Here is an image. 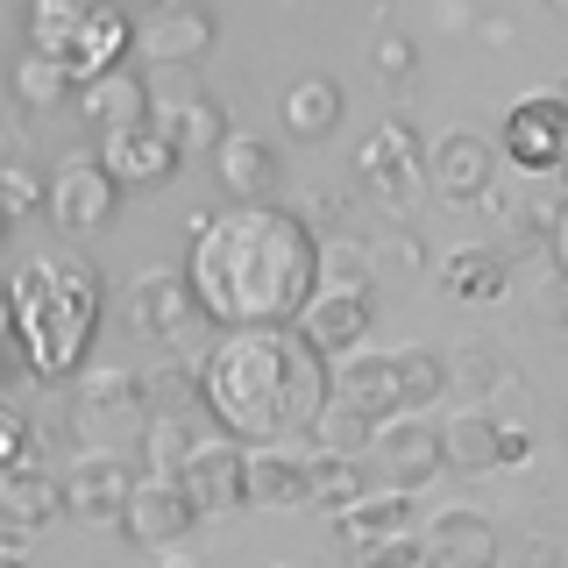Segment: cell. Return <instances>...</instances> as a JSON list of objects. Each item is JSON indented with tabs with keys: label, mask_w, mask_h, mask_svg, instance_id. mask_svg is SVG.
I'll list each match as a JSON object with an SVG mask.
<instances>
[{
	"label": "cell",
	"mask_w": 568,
	"mask_h": 568,
	"mask_svg": "<svg viewBox=\"0 0 568 568\" xmlns=\"http://www.w3.org/2000/svg\"><path fill=\"white\" fill-rule=\"evenodd\" d=\"M355 568H419V526L390 532V540H363L355 547Z\"/></svg>",
	"instance_id": "36"
},
{
	"label": "cell",
	"mask_w": 568,
	"mask_h": 568,
	"mask_svg": "<svg viewBox=\"0 0 568 568\" xmlns=\"http://www.w3.org/2000/svg\"><path fill=\"white\" fill-rule=\"evenodd\" d=\"M135 434H142V469L164 476V484H171L178 469H185V455L200 448V426H192L185 413H150V419L135 426Z\"/></svg>",
	"instance_id": "29"
},
{
	"label": "cell",
	"mask_w": 568,
	"mask_h": 568,
	"mask_svg": "<svg viewBox=\"0 0 568 568\" xmlns=\"http://www.w3.org/2000/svg\"><path fill=\"white\" fill-rule=\"evenodd\" d=\"M0 242H8V213H0Z\"/></svg>",
	"instance_id": "46"
},
{
	"label": "cell",
	"mask_w": 568,
	"mask_h": 568,
	"mask_svg": "<svg viewBox=\"0 0 568 568\" xmlns=\"http://www.w3.org/2000/svg\"><path fill=\"white\" fill-rule=\"evenodd\" d=\"M505 156H511L519 178H540L547 185L568 156V100L561 93H526L505 114Z\"/></svg>",
	"instance_id": "6"
},
{
	"label": "cell",
	"mask_w": 568,
	"mask_h": 568,
	"mask_svg": "<svg viewBox=\"0 0 568 568\" xmlns=\"http://www.w3.org/2000/svg\"><path fill=\"white\" fill-rule=\"evenodd\" d=\"M306 434H313V448H320V455H334V462H363V455H369V434H377V426H369L363 413H348L342 398H327Z\"/></svg>",
	"instance_id": "32"
},
{
	"label": "cell",
	"mask_w": 568,
	"mask_h": 568,
	"mask_svg": "<svg viewBox=\"0 0 568 568\" xmlns=\"http://www.w3.org/2000/svg\"><path fill=\"white\" fill-rule=\"evenodd\" d=\"M43 206H50V221H58L64 235H100V227H114L121 192H114V178L100 171V156L79 150V156H64L58 178L43 185Z\"/></svg>",
	"instance_id": "7"
},
{
	"label": "cell",
	"mask_w": 568,
	"mask_h": 568,
	"mask_svg": "<svg viewBox=\"0 0 568 568\" xmlns=\"http://www.w3.org/2000/svg\"><path fill=\"white\" fill-rule=\"evenodd\" d=\"M64 93H71V79H64V64H58V58H36V50H29V58L14 64V100H22L29 114L58 106Z\"/></svg>",
	"instance_id": "34"
},
{
	"label": "cell",
	"mask_w": 568,
	"mask_h": 568,
	"mask_svg": "<svg viewBox=\"0 0 568 568\" xmlns=\"http://www.w3.org/2000/svg\"><path fill=\"white\" fill-rule=\"evenodd\" d=\"M213 178H221L227 206H277V192H284V156H277L263 135L227 129L221 142H213Z\"/></svg>",
	"instance_id": "13"
},
{
	"label": "cell",
	"mask_w": 568,
	"mask_h": 568,
	"mask_svg": "<svg viewBox=\"0 0 568 568\" xmlns=\"http://www.w3.org/2000/svg\"><path fill=\"white\" fill-rule=\"evenodd\" d=\"M64 511V497H58V476L50 469H14V476H0V540H36V532H43L50 519H58Z\"/></svg>",
	"instance_id": "22"
},
{
	"label": "cell",
	"mask_w": 568,
	"mask_h": 568,
	"mask_svg": "<svg viewBox=\"0 0 568 568\" xmlns=\"http://www.w3.org/2000/svg\"><path fill=\"white\" fill-rule=\"evenodd\" d=\"M156 568H206V561H192V555H164Z\"/></svg>",
	"instance_id": "44"
},
{
	"label": "cell",
	"mask_w": 568,
	"mask_h": 568,
	"mask_svg": "<svg viewBox=\"0 0 568 568\" xmlns=\"http://www.w3.org/2000/svg\"><path fill=\"white\" fill-rule=\"evenodd\" d=\"M511 384H519V377H511V369H505V355H497L490 342L462 348L455 363H448V390H455V398H505Z\"/></svg>",
	"instance_id": "33"
},
{
	"label": "cell",
	"mask_w": 568,
	"mask_h": 568,
	"mask_svg": "<svg viewBox=\"0 0 568 568\" xmlns=\"http://www.w3.org/2000/svg\"><path fill=\"white\" fill-rule=\"evenodd\" d=\"M71 93H79V114L93 121L100 135L142 129V121H150V106H156V93H150V79H142L135 64H114V71H100V79L71 85Z\"/></svg>",
	"instance_id": "19"
},
{
	"label": "cell",
	"mask_w": 568,
	"mask_h": 568,
	"mask_svg": "<svg viewBox=\"0 0 568 568\" xmlns=\"http://www.w3.org/2000/svg\"><path fill=\"white\" fill-rule=\"evenodd\" d=\"M100 8L106 0H29V50L36 58H64Z\"/></svg>",
	"instance_id": "28"
},
{
	"label": "cell",
	"mask_w": 568,
	"mask_h": 568,
	"mask_svg": "<svg viewBox=\"0 0 568 568\" xmlns=\"http://www.w3.org/2000/svg\"><path fill=\"white\" fill-rule=\"evenodd\" d=\"M419 164H426V150H419V129L413 121H398L390 114L384 129H369V142L355 150V171H363V185H369V200L390 206V213H405L419 200Z\"/></svg>",
	"instance_id": "5"
},
{
	"label": "cell",
	"mask_w": 568,
	"mask_h": 568,
	"mask_svg": "<svg viewBox=\"0 0 568 568\" xmlns=\"http://www.w3.org/2000/svg\"><path fill=\"white\" fill-rule=\"evenodd\" d=\"M413 64H419V50H413V36H398V29H384L377 36V79H413Z\"/></svg>",
	"instance_id": "38"
},
{
	"label": "cell",
	"mask_w": 568,
	"mask_h": 568,
	"mask_svg": "<svg viewBox=\"0 0 568 568\" xmlns=\"http://www.w3.org/2000/svg\"><path fill=\"white\" fill-rule=\"evenodd\" d=\"M0 568H29V555H22L14 540H0Z\"/></svg>",
	"instance_id": "43"
},
{
	"label": "cell",
	"mask_w": 568,
	"mask_h": 568,
	"mask_svg": "<svg viewBox=\"0 0 568 568\" xmlns=\"http://www.w3.org/2000/svg\"><path fill=\"white\" fill-rule=\"evenodd\" d=\"M390 532H413V497L405 490H363L342 511V540H390Z\"/></svg>",
	"instance_id": "30"
},
{
	"label": "cell",
	"mask_w": 568,
	"mask_h": 568,
	"mask_svg": "<svg viewBox=\"0 0 568 568\" xmlns=\"http://www.w3.org/2000/svg\"><path fill=\"white\" fill-rule=\"evenodd\" d=\"M192 256H185V292L213 334L235 327H292L298 306L313 298V263L320 235L292 206H227V213H192Z\"/></svg>",
	"instance_id": "1"
},
{
	"label": "cell",
	"mask_w": 568,
	"mask_h": 568,
	"mask_svg": "<svg viewBox=\"0 0 568 568\" xmlns=\"http://www.w3.org/2000/svg\"><path fill=\"white\" fill-rule=\"evenodd\" d=\"M213 36H221L213 8H200V0H164V8H150L129 29V50H142L150 64H200L213 50Z\"/></svg>",
	"instance_id": "9"
},
{
	"label": "cell",
	"mask_w": 568,
	"mask_h": 568,
	"mask_svg": "<svg viewBox=\"0 0 568 568\" xmlns=\"http://www.w3.org/2000/svg\"><path fill=\"white\" fill-rule=\"evenodd\" d=\"M150 419V405H142V384L135 369H79V384H71V426H79V440L93 455H106V440L121 434V426H142Z\"/></svg>",
	"instance_id": "4"
},
{
	"label": "cell",
	"mask_w": 568,
	"mask_h": 568,
	"mask_svg": "<svg viewBox=\"0 0 568 568\" xmlns=\"http://www.w3.org/2000/svg\"><path fill=\"white\" fill-rule=\"evenodd\" d=\"M526 455H532V434H526V426H497V469H519Z\"/></svg>",
	"instance_id": "40"
},
{
	"label": "cell",
	"mask_w": 568,
	"mask_h": 568,
	"mask_svg": "<svg viewBox=\"0 0 568 568\" xmlns=\"http://www.w3.org/2000/svg\"><path fill=\"white\" fill-rule=\"evenodd\" d=\"M369 320H377V298L369 292H313L306 306H298L292 334L320 355V363H342V355H355L369 342Z\"/></svg>",
	"instance_id": "10"
},
{
	"label": "cell",
	"mask_w": 568,
	"mask_h": 568,
	"mask_svg": "<svg viewBox=\"0 0 568 568\" xmlns=\"http://www.w3.org/2000/svg\"><path fill=\"white\" fill-rule=\"evenodd\" d=\"M8 384H14V348H8V334H0V398H8Z\"/></svg>",
	"instance_id": "42"
},
{
	"label": "cell",
	"mask_w": 568,
	"mask_h": 568,
	"mask_svg": "<svg viewBox=\"0 0 568 568\" xmlns=\"http://www.w3.org/2000/svg\"><path fill=\"white\" fill-rule=\"evenodd\" d=\"M377 263H390V271H426V248H419V235H384L369 248V271H377Z\"/></svg>",
	"instance_id": "39"
},
{
	"label": "cell",
	"mask_w": 568,
	"mask_h": 568,
	"mask_svg": "<svg viewBox=\"0 0 568 568\" xmlns=\"http://www.w3.org/2000/svg\"><path fill=\"white\" fill-rule=\"evenodd\" d=\"M363 490H369V469H363V462L306 455V505H320V511H348Z\"/></svg>",
	"instance_id": "31"
},
{
	"label": "cell",
	"mask_w": 568,
	"mask_h": 568,
	"mask_svg": "<svg viewBox=\"0 0 568 568\" xmlns=\"http://www.w3.org/2000/svg\"><path fill=\"white\" fill-rule=\"evenodd\" d=\"M114 526H121L129 547H142V555H178L185 532L200 519H192V505H185L178 484H164V476H135V490H129V505H121Z\"/></svg>",
	"instance_id": "8"
},
{
	"label": "cell",
	"mask_w": 568,
	"mask_h": 568,
	"mask_svg": "<svg viewBox=\"0 0 568 568\" xmlns=\"http://www.w3.org/2000/svg\"><path fill=\"white\" fill-rule=\"evenodd\" d=\"M526 561L532 568H555V540H526Z\"/></svg>",
	"instance_id": "41"
},
{
	"label": "cell",
	"mask_w": 568,
	"mask_h": 568,
	"mask_svg": "<svg viewBox=\"0 0 568 568\" xmlns=\"http://www.w3.org/2000/svg\"><path fill=\"white\" fill-rule=\"evenodd\" d=\"M547 8H568V0H547Z\"/></svg>",
	"instance_id": "47"
},
{
	"label": "cell",
	"mask_w": 568,
	"mask_h": 568,
	"mask_svg": "<svg viewBox=\"0 0 568 568\" xmlns=\"http://www.w3.org/2000/svg\"><path fill=\"white\" fill-rule=\"evenodd\" d=\"M36 206H43L36 171H29V164H8V171H0V213H8V227L22 221V213H36Z\"/></svg>",
	"instance_id": "37"
},
{
	"label": "cell",
	"mask_w": 568,
	"mask_h": 568,
	"mask_svg": "<svg viewBox=\"0 0 568 568\" xmlns=\"http://www.w3.org/2000/svg\"><path fill=\"white\" fill-rule=\"evenodd\" d=\"M171 484L185 490L192 519H221V511H242V448H227V440H200V448L185 455V469H178Z\"/></svg>",
	"instance_id": "16"
},
{
	"label": "cell",
	"mask_w": 568,
	"mask_h": 568,
	"mask_svg": "<svg viewBox=\"0 0 568 568\" xmlns=\"http://www.w3.org/2000/svg\"><path fill=\"white\" fill-rule=\"evenodd\" d=\"M36 462V426L14 413L8 398H0V476H14V469H29Z\"/></svg>",
	"instance_id": "35"
},
{
	"label": "cell",
	"mask_w": 568,
	"mask_h": 568,
	"mask_svg": "<svg viewBox=\"0 0 568 568\" xmlns=\"http://www.w3.org/2000/svg\"><path fill=\"white\" fill-rule=\"evenodd\" d=\"M306 505V455L242 448V511H298Z\"/></svg>",
	"instance_id": "21"
},
{
	"label": "cell",
	"mask_w": 568,
	"mask_h": 568,
	"mask_svg": "<svg viewBox=\"0 0 568 568\" xmlns=\"http://www.w3.org/2000/svg\"><path fill=\"white\" fill-rule=\"evenodd\" d=\"M497 426L490 413H455L448 426H440V469L455 476H490L497 469Z\"/></svg>",
	"instance_id": "26"
},
{
	"label": "cell",
	"mask_w": 568,
	"mask_h": 568,
	"mask_svg": "<svg viewBox=\"0 0 568 568\" xmlns=\"http://www.w3.org/2000/svg\"><path fill=\"white\" fill-rule=\"evenodd\" d=\"M129 490H135V462L129 455H85V462H71L64 484H58L64 511L85 519V526H114L121 505H129Z\"/></svg>",
	"instance_id": "14"
},
{
	"label": "cell",
	"mask_w": 568,
	"mask_h": 568,
	"mask_svg": "<svg viewBox=\"0 0 568 568\" xmlns=\"http://www.w3.org/2000/svg\"><path fill=\"white\" fill-rule=\"evenodd\" d=\"M327 405V363L292 327H235L200 355V413L227 448H292Z\"/></svg>",
	"instance_id": "2"
},
{
	"label": "cell",
	"mask_w": 568,
	"mask_h": 568,
	"mask_svg": "<svg viewBox=\"0 0 568 568\" xmlns=\"http://www.w3.org/2000/svg\"><path fill=\"white\" fill-rule=\"evenodd\" d=\"M8 348L22 355V363L36 369V377H79L85 355H93V334H100V271L85 256H29L22 271L8 277Z\"/></svg>",
	"instance_id": "3"
},
{
	"label": "cell",
	"mask_w": 568,
	"mask_h": 568,
	"mask_svg": "<svg viewBox=\"0 0 568 568\" xmlns=\"http://www.w3.org/2000/svg\"><path fill=\"white\" fill-rule=\"evenodd\" d=\"M129 8H164V0H129Z\"/></svg>",
	"instance_id": "45"
},
{
	"label": "cell",
	"mask_w": 568,
	"mask_h": 568,
	"mask_svg": "<svg viewBox=\"0 0 568 568\" xmlns=\"http://www.w3.org/2000/svg\"><path fill=\"white\" fill-rule=\"evenodd\" d=\"M363 462H377V469L390 476V490L413 497V490H426L440 476V426L398 413V419H384L377 434H369V455Z\"/></svg>",
	"instance_id": "11"
},
{
	"label": "cell",
	"mask_w": 568,
	"mask_h": 568,
	"mask_svg": "<svg viewBox=\"0 0 568 568\" xmlns=\"http://www.w3.org/2000/svg\"><path fill=\"white\" fill-rule=\"evenodd\" d=\"M129 313H135V327H142V334H156V342H171V348H185L192 334L206 327L178 271H142V277L129 284Z\"/></svg>",
	"instance_id": "17"
},
{
	"label": "cell",
	"mask_w": 568,
	"mask_h": 568,
	"mask_svg": "<svg viewBox=\"0 0 568 568\" xmlns=\"http://www.w3.org/2000/svg\"><path fill=\"white\" fill-rule=\"evenodd\" d=\"M100 171L114 178V192H129V185H164V178H178V164H185V156L171 150V135L164 129H150V121H142V129H121V135H100Z\"/></svg>",
	"instance_id": "18"
},
{
	"label": "cell",
	"mask_w": 568,
	"mask_h": 568,
	"mask_svg": "<svg viewBox=\"0 0 568 568\" xmlns=\"http://www.w3.org/2000/svg\"><path fill=\"white\" fill-rule=\"evenodd\" d=\"M327 398H342L348 413H363L369 426L398 419V384H390V355L355 348L342 363H327Z\"/></svg>",
	"instance_id": "20"
},
{
	"label": "cell",
	"mask_w": 568,
	"mask_h": 568,
	"mask_svg": "<svg viewBox=\"0 0 568 568\" xmlns=\"http://www.w3.org/2000/svg\"><path fill=\"white\" fill-rule=\"evenodd\" d=\"M129 29H135V22L114 8V0H106L93 22L79 29V43H71L64 58H58V64H64V79H71V85H85V79H100V71L129 64Z\"/></svg>",
	"instance_id": "23"
},
{
	"label": "cell",
	"mask_w": 568,
	"mask_h": 568,
	"mask_svg": "<svg viewBox=\"0 0 568 568\" xmlns=\"http://www.w3.org/2000/svg\"><path fill=\"white\" fill-rule=\"evenodd\" d=\"M505 561V540L484 511H434L419 532V568H497Z\"/></svg>",
	"instance_id": "15"
},
{
	"label": "cell",
	"mask_w": 568,
	"mask_h": 568,
	"mask_svg": "<svg viewBox=\"0 0 568 568\" xmlns=\"http://www.w3.org/2000/svg\"><path fill=\"white\" fill-rule=\"evenodd\" d=\"M419 178L434 185L440 206H476V200H484V185H497V150H490L484 135L455 129V135H440L434 150H426Z\"/></svg>",
	"instance_id": "12"
},
{
	"label": "cell",
	"mask_w": 568,
	"mask_h": 568,
	"mask_svg": "<svg viewBox=\"0 0 568 568\" xmlns=\"http://www.w3.org/2000/svg\"><path fill=\"white\" fill-rule=\"evenodd\" d=\"M342 114H348V93L334 79H320V71H306V79L284 85V135L327 142L334 129H342Z\"/></svg>",
	"instance_id": "25"
},
{
	"label": "cell",
	"mask_w": 568,
	"mask_h": 568,
	"mask_svg": "<svg viewBox=\"0 0 568 568\" xmlns=\"http://www.w3.org/2000/svg\"><path fill=\"white\" fill-rule=\"evenodd\" d=\"M434 277H440V292H448V298L490 306V298L511 292V256H505V248H490V242H476V248H455V256H440Z\"/></svg>",
	"instance_id": "24"
},
{
	"label": "cell",
	"mask_w": 568,
	"mask_h": 568,
	"mask_svg": "<svg viewBox=\"0 0 568 568\" xmlns=\"http://www.w3.org/2000/svg\"><path fill=\"white\" fill-rule=\"evenodd\" d=\"M390 384H398V413L426 419L440 398H448V355H434V348H398V355H390Z\"/></svg>",
	"instance_id": "27"
}]
</instances>
